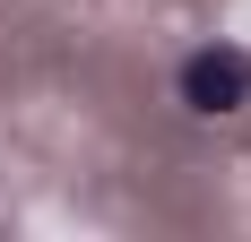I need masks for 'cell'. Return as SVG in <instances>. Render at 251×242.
Instances as JSON below:
<instances>
[{
    "instance_id": "cell-1",
    "label": "cell",
    "mask_w": 251,
    "mask_h": 242,
    "mask_svg": "<svg viewBox=\"0 0 251 242\" xmlns=\"http://www.w3.org/2000/svg\"><path fill=\"white\" fill-rule=\"evenodd\" d=\"M174 104L200 113V121H234L251 104V52L226 44V35H217V44H191L174 61Z\"/></svg>"
}]
</instances>
